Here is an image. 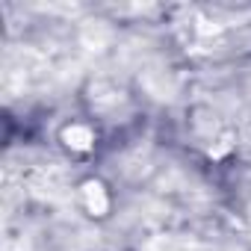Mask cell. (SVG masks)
Returning a JSON list of instances; mask_svg holds the SVG:
<instances>
[{"instance_id":"1","label":"cell","mask_w":251,"mask_h":251,"mask_svg":"<svg viewBox=\"0 0 251 251\" xmlns=\"http://www.w3.org/2000/svg\"><path fill=\"white\" fill-rule=\"evenodd\" d=\"M65 142H68L74 151H86V148L95 142V136H92V130L86 127V124H71V127L65 130Z\"/></svg>"},{"instance_id":"2","label":"cell","mask_w":251,"mask_h":251,"mask_svg":"<svg viewBox=\"0 0 251 251\" xmlns=\"http://www.w3.org/2000/svg\"><path fill=\"white\" fill-rule=\"evenodd\" d=\"M86 204H89L92 213H103L106 210V195H103V189L98 183H89L86 186Z\"/></svg>"}]
</instances>
